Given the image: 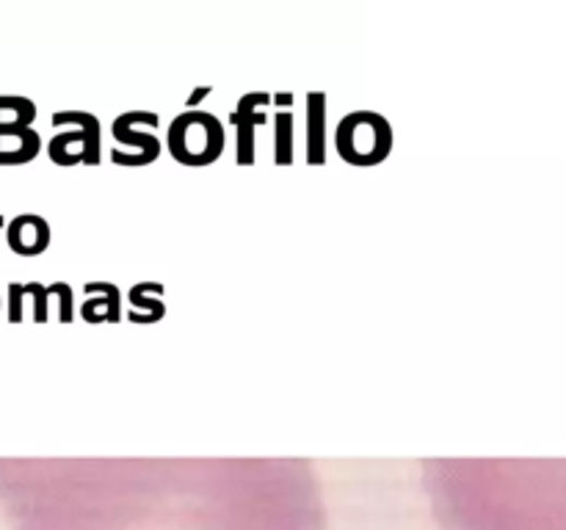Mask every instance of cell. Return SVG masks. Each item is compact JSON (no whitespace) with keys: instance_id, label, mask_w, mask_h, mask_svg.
Returning a JSON list of instances; mask_svg holds the SVG:
<instances>
[{"instance_id":"6da1fadb","label":"cell","mask_w":566,"mask_h":530,"mask_svg":"<svg viewBox=\"0 0 566 530\" xmlns=\"http://www.w3.org/2000/svg\"><path fill=\"white\" fill-rule=\"evenodd\" d=\"M50 530H299L282 511L252 506L241 511H174V514H67Z\"/></svg>"},{"instance_id":"7a4b0ae2","label":"cell","mask_w":566,"mask_h":530,"mask_svg":"<svg viewBox=\"0 0 566 530\" xmlns=\"http://www.w3.org/2000/svg\"><path fill=\"white\" fill-rule=\"evenodd\" d=\"M169 155L183 166L216 164L225 153V128L213 113L185 111L169 124Z\"/></svg>"},{"instance_id":"3957f363","label":"cell","mask_w":566,"mask_h":530,"mask_svg":"<svg viewBox=\"0 0 566 530\" xmlns=\"http://www.w3.org/2000/svg\"><path fill=\"white\" fill-rule=\"evenodd\" d=\"M335 147L346 164L376 166L393 153V128L373 111L348 113L335 133Z\"/></svg>"},{"instance_id":"277c9868","label":"cell","mask_w":566,"mask_h":530,"mask_svg":"<svg viewBox=\"0 0 566 530\" xmlns=\"http://www.w3.org/2000/svg\"><path fill=\"white\" fill-rule=\"evenodd\" d=\"M53 128H67L72 124V130L67 133H56L53 142L48 144V155L53 164L59 166H97L103 160V144H100V122L92 113L83 111H64L53 113Z\"/></svg>"},{"instance_id":"5b68a950","label":"cell","mask_w":566,"mask_h":530,"mask_svg":"<svg viewBox=\"0 0 566 530\" xmlns=\"http://www.w3.org/2000/svg\"><path fill=\"white\" fill-rule=\"evenodd\" d=\"M149 117H153V111H130L113 119V128H111L113 138H117V144H124V153L122 149H113L111 153L113 164L147 166L160 158L164 144L158 142V136H155V133H147V130H139V124Z\"/></svg>"},{"instance_id":"8992f818","label":"cell","mask_w":566,"mask_h":530,"mask_svg":"<svg viewBox=\"0 0 566 530\" xmlns=\"http://www.w3.org/2000/svg\"><path fill=\"white\" fill-rule=\"evenodd\" d=\"M7 243L20 257H39L50 246V225L36 213H20L7 225Z\"/></svg>"},{"instance_id":"52a82bcc","label":"cell","mask_w":566,"mask_h":530,"mask_svg":"<svg viewBox=\"0 0 566 530\" xmlns=\"http://www.w3.org/2000/svg\"><path fill=\"white\" fill-rule=\"evenodd\" d=\"M268 95H246L238 103V111H232V124L238 128V164L252 166L257 144H254V130L266 122V113L257 111V106H266Z\"/></svg>"},{"instance_id":"ba28073f","label":"cell","mask_w":566,"mask_h":530,"mask_svg":"<svg viewBox=\"0 0 566 530\" xmlns=\"http://www.w3.org/2000/svg\"><path fill=\"white\" fill-rule=\"evenodd\" d=\"M86 293H100V299H89L81 306V318L89 324H119L122 321V290L113 282H86Z\"/></svg>"},{"instance_id":"9c48e42d","label":"cell","mask_w":566,"mask_h":530,"mask_svg":"<svg viewBox=\"0 0 566 530\" xmlns=\"http://www.w3.org/2000/svg\"><path fill=\"white\" fill-rule=\"evenodd\" d=\"M130 310L128 321L130 324H158L166 315V301H164V285L160 282H139L130 288L128 293Z\"/></svg>"},{"instance_id":"30bf717a","label":"cell","mask_w":566,"mask_h":530,"mask_svg":"<svg viewBox=\"0 0 566 530\" xmlns=\"http://www.w3.org/2000/svg\"><path fill=\"white\" fill-rule=\"evenodd\" d=\"M28 296H31V301H34L36 324H48L50 296H48V288L39 282H28V285L12 282L9 285V321H12V324H20V321H23V304Z\"/></svg>"},{"instance_id":"8fae6325","label":"cell","mask_w":566,"mask_h":530,"mask_svg":"<svg viewBox=\"0 0 566 530\" xmlns=\"http://www.w3.org/2000/svg\"><path fill=\"white\" fill-rule=\"evenodd\" d=\"M308 164H326V97H308Z\"/></svg>"},{"instance_id":"7c38bea8","label":"cell","mask_w":566,"mask_h":530,"mask_svg":"<svg viewBox=\"0 0 566 530\" xmlns=\"http://www.w3.org/2000/svg\"><path fill=\"white\" fill-rule=\"evenodd\" d=\"M39 133L34 128L17 130V133H0V166L31 164L39 155Z\"/></svg>"},{"instance_id":"4fadbf2b","label":"cell","mask_w":566,"mask_h":530,"mask_svg":"<svg viewBox=\"0 0 566 530\" xmlns=\"http://www.w3.org/2000/svg\"><path fill=\"white\" fill-rule=\"evenodd\" d=\"M36 119V106L25 97H0V133L28 130Z\"/></svg>"},{"instance_id":"5bb4252c","label":"cell","mask_w":566,"mask_h":530,"mask_svg":"<svg viewBox=\"0 0 566 530\" xmlns=\"http://www.w3.org/2000/svg\"><path fill=\"white\" fill-rule=\"evenodd\" d=\"M274 160L282 166L293 164V113L290 111L277 117V147H274Z\"/></svg>"},{"instance_id":"9a60e30c","label":"cell","mask_w":566,"mask_h":530,"mask_svg":"<svg viewBox=\"0 0 566 530\" xmlns=\"http://www.w3.org/2000/svg\"><path fill=\"white\" fill-rule=\"evenodd\" d=\"M48 293L59 296V321L61 324H72L75 321V301H72V288L67 282H56L50 285Z\"/></svg>"},{"instance_id":"2e32d148","label":"cell","mask_w":566,"mask_h":530,"mask_svg":"<svg viewBox=\"0 0 566 530\" xmlns=\"http://www.w3.org/2000/svg\"><path fill=\"white\" fill-rule=\"evenodd\" d=\"M3 225H7V218H3V216H0V227H3Z\"/></svg>"},{"instance_id":"e0dca14e","label":"cell","mask_w":566,"mask_h":530,"mask_svg":"<svg viewBox=\"0 0 566 530\" xmlns=\"http://www.w3.org/2000/svg\"><path fill=\"white\" fill-rule=\"evenodd\" d=\"M0 306H3V301H0Z\"/></svg>"}]
</instances>
